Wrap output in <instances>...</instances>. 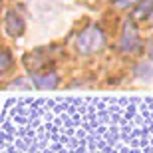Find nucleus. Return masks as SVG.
<instances>
[{"mask_svg": "<svg viewBox=\"0 0 153 153\" xmlns=\"http://www.w3.org/2000/svg\"><path fill=\"white\" fill-rule=\"evenodd\" d=\"M141 0H115V6L117 8H127V6H133V4H139Z\"/></svg>", "mask_w": 153, "mask_h": 153, "instance_id": "423d86ee", "label": "nucleus"}, {"mask_svg": "<svg viewBox=\"0 0 153 153\" xmlns=\"http://www.w3.org/2000/svg\"><path fill=\"white\" fill-rule=\"evenodd\" d=\"M34 84L38 88H54L58 84V76L56 74H48V76H42V78H36Z\"/></svg>", "mask_w": 153, "mask_h": 153, "instance_id": "39448f33", "label": "nucleus"}, {"mask_svg": "<svg viewBox=\"0 0 153 153\" xmlns=\"http://www.w3.org/2000/svg\"><path fill=\"white\" fill-rule=\"evenodd\" d=\"M137 44V28L133 22H125L123 26V38H121V48L123 50H133Z\"/></svg>", "mask_w": 153, "mask_h": 153, "instance_id": "7ed1b4c3", "label": "nucleus"}, {"mask_svg": "<svg viewBox=\"0 0 153 153\" xmlns=\"http://www.w3.org/2000/svg\"><path fill=\"white\" fill-rule=\"evenodd\" d=\"M103 46V34L97 26L85 28L78 38V50L82 54H94Z\"/></svg>", "mask_w": 153, "mask_h": 153, "instance_id": "f257e3e1", "label": "nucleus"}, {"mask_svg": "<svg viewBox=\"0 0 153 153\" xmlns=\"http://www.w3.org/2000/svg\"><path fill=\"white\" fill-rule=\"evenodd\" d=\"M149 54H151V58H153V42H151V50H149Z\"/></svg>", "mask_w": 153, "mask_h": 153, "instance_id": "6e6552de", "label": "nucleus"}, {"mask_svg": "<svg viewBox=\"0 0 153 153\" xmlns=\"http://www.w3.org/2000/svg\"><path fill=\"white\" fill-rule=\"evenodd\" d=\"M4 28L6 32L10 36H20L24 32V22H22V18L18 16V14H14V12H8L4 18Z\"/></svg>", "mask_w": 153, "mask_h": 153, "instance_id": "f03ea898", "label": "nucleus"}, {"mask_svg": "<svg viewBox=\"0 0 153 153\" xmlns=\"http://www.w3.org/2000/svg\"><path fill=\"white\" fill-rule=\"evenodd\" d=\"M8 64H10V54H8V52H4V54H2V72H6V70H8Z\"/></svg>", "mask_w": 153, "mask_h": 153, "instance_id": "0eeeda50", "label": "nucleus"}, {"mask_svg": "<svg viewBox=\"0 0 153 153\" xmlns=\"http://www.w3.org/2000/svg\"><path fill=\"white\" fill-rule=\"evenodd\" d=\"M151 10H153V0H143V2H139V4H137L135 10H133V18H135V20L147 18Z\"/></svg>", "mask_w": 153, "mask_h": 153, "instance_id": "20e7f679", "label": "nucleus"}]
</instances>
